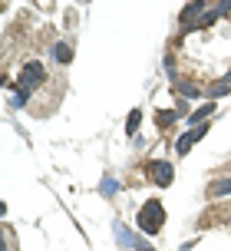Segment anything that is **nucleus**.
<instances>
[{"label":"nucleus","instance_id":"nucleus-1","mask_svg":"<svg viewBox=\"0 0 231 251\" xmlns=\"http://www.w3.org/2000/svg\"><path fill=\"white\" fill-rule=\"evenodd\" d=\"M43 76H46V70H43V63L40 60H30L23 63V70H20V76H17V106H23L30 96H33V89L43 83Z\"/></svg>","mask_w":231,"mask_h":251},{"label":"nucleus","instance_id":"nucleus-2","mask_svg":"<svg viewBox=\"0 0 231 251\" xmlns=\"http://www.w3.org/2000/svg\"><path fill=\"white\" fill-rule=\"evenodd\" d=\"M162 225H165V208H162V201H155V199L145 201L139 208V228L145 235H159Z\"/></svg>","mask_w":231,"mask_h":251},{"label":"nucleus","instance_id":"nucleus-3","mask_svg":"<svg viewBox=\"0 0 231 251\" xmlns=\"http://www.w3.org/2000/svg\"><path fill=\"white\" fill-rule=\"evenodd\" d=\"M116 238H119V245H122V248H136V251H152V248H149V245H142V241L136 238V235H132V231H129V228L122 225V222H116Z\"/></svg>","mask_w":231,"mask_h":251},{"label":"nucleus","instance_id":"nucleus-4","mask_svg":"<svg viewBox=\"0 0 231 251\" xmlns=\"http://www.w3.org/2000/svg\"><path fill=\"white\" fill-rule=\"evenodd\" d=\"M152 178H155V185L159 188H168L172 185V178H175V169L168 162H152Z\"/></svg>","mask_w":231,"mask_h":251},{"label":"nucleus","instance_id":"nucleus-5","mask_svg":"<svg viewBox=\"0 0 231 251\" xmlns=\"http://www.w3.org/2000/svg\"><path fill=\"white\" fill-rule=\"evenodd\" d=\"M205 132H208V126H198V129H188V132H185V136H182L179 142H175V152H179V155H185V152L192 149V146H195V142H198L202 136H205Z\"/></svg>","mask_w":231,"mask_h":251},{"label":"nucleus","instance_id":"nucleus-6","mask_svg":"<svg viewBox=\"0 0 231 251\" xmlns=\"http://www.w3.org/2000/svg\"><path fill=\"white\" fill-rule=\"evenodd\" d=\"M211 113H215V102H211V100H208L205 106H198L195 113H188V123H192V129H198V126H205V119H208Z\"/></svg>","mask_w":231,"mask_h":251},{"label":"nucleus","instance_id":"nucleus-7","mask_svg":"<svg viewBox=\"0 0 231 251\" xmlns=\"http://www.w3.org/2000/svg\"><path fill=\"white\" fill-rule=\"evenodd\" d=\"M53 56H56V63H69L73 60V50H69V43H56V47H53Z\"/></svg>","mask_w":231,"mask_h":251},{"label":"nucleus","instance_id":"nucleus-8","mask_svg":"<svg viewBox=\"0 0 231 251\" xmlns=\"http://www.w3.org/2000/svg\"><path fill=\"white\" fill-rule=\"evenodd\" d=\"M211 195H218V199L231 195V178H221V182H215V185H211Z\"/></svg>","mask_w":231,"mask_h":251},{"label":"nucleus","instance_id":"nucleus-9","mask_svg":"<svg viewBox=\"0 0 231 251\" xmlns=\"http://www.w3.org/2000/svg\"><path fill=\"white\" fill-rule=\"evenodd\" d=\"M225 93H231V83H225V79H221V83H215V86L208 89V96H211V100H218V96H225Z\"/></svg>","mask_w":231,"mask_h":251},{"label":"nucleus","instance_id":"nucleus-10","mask_svg":"<svg viewBox=\"0 0 231 251\" xmlns=\"http://www.w3.org/2000/svg\"><path fill=\"white\" fill-rule=\"evenodd\" d=\"M139 123H142V113H132V116H129V123H126V132H129V136H136Z\"/></svg>","mask_w":231,"mask_h":251},{"label":"nucleus","instance_id":"nucleus-11","mask_svg":"<svg viewBox=\"0 0 231 251\" xmlns=\"http://www.w3.org/2000/svg\"><path fill=\"white\" fill-rule=\"evenodd\" d=\"M179 116H182V113H175V109H165V113L159 116V123H162V126H172L175 119H179Z\"/></svg>","mask_w":231,"mask_h":251},{"label":"nucleus","instance_id":"nucleus-12","mask_svg":"<svg viewBox=\"0 0 231 251\" xmlns=\"http://www.w3.org/2000/svg\"><path fill=\"white\" fill-rule=\"evenodd\" d=\"M182 96H188V100H198V96H202V89L192 86V83H185V86H182Z\"/></svg>","mask_w":231,"mask_h":251},{"label":"nucleus","instance_id":"nucleus-13","mask_svg":"<svg viewBox=\"0 0 231 251\" xmlns=\"http://www.w3.org/2000/svg\"><path fill=\"white\" fill-rule=\"evenodd\" d=\"M116 188H119L116 178H103V195H116Z\"/></svg>","mask_w":231,"mask_h":251},{"label":"nucleus","instance_id":"nucleus-14","mask_svg":"<svg viewBox=\"0 0 231 251\" xmlns=\"http://www.w3.org/2000/svg\"><path fill=\"white\" fill-rule=\"evenodd\" d=\"M225 83H231V73H228V76H225Z\"/></svg>","mask_w":231,"mask_h":251}]
</instances>
